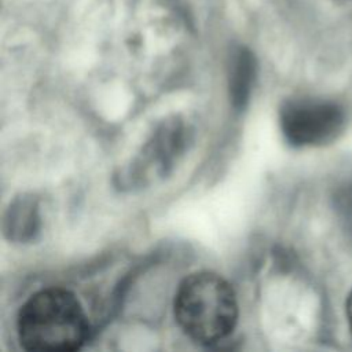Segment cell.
Masks as SVG:
<instances>
[{
  "instance_id": "6da1fadb",
  "label": "cell",
  "mask_w": 352,
  "mask_h": 352,
  "mask_svg": "<svg viewBox=\"0 0 352 352\" xmlns=\"http://www.w3.org/2000/svg\"><path fill=\"white\" fill-rule=\"evenodd\" d=\"M16 329L28 351L67 352L84 344L88 322L72 292L52 287L37 292L22 305Z\"/></svg>"
},
{
  "instance_id": "7a4b0ae2",
  "label": "cell",
  "mask_w": 352,
  "mask_h": 352,
  "mask_svg": "<svg viewBox=\"0 0 352 352\" xmlns=\"http://www.w3.org/2000/svg\"><path fill=\"white\" fill-rule=\"evenodd\" d=\"M175 318L182 330L199 344L226 338L238 320L231 285L217 274L202 271L187 276L175 296Z\"/></svg>"
},
{
  "instance_id": "3957f363",
  "label": "cell",
  "mask_w": 352,
  "mask_h": 352,
  "mask_svg": "<svg viewBox=\"0 0 352 352\" xmlns=\"http://www.w3.org/2000/svg\"><path fill=\"white\" fill-rule=\"evenodd\" d=\"M282 132L297 147H314L333 142L344 131V109L327 99L298 98L283 103L279 113Z\"/></svg>"
},
{
  "instance_id": "277c9868",
  "label": "cell",
  "mask_w": 352,
  "mask_h": 352,
  "mask_svg": "<svg viewBox=\"0 0 352 352\" xmlns=\"http://www.w3.org/2000/svg\"><path fill=\"white\" fill-rule=\"evenodd\" d=\"M345 314H346V320H348V326H349V331L352 334V290L346 298V304H345Z\"/></svg>"
}]
</instances>
